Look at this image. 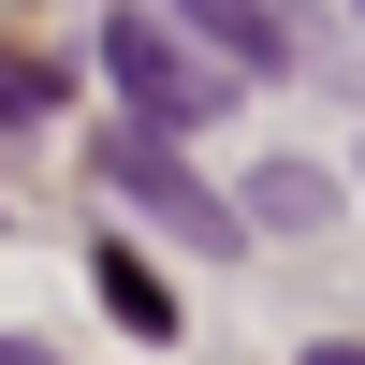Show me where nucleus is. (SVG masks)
<instances>
[{
    "mask_svg": "<svg viewBox=\"0 0 365 365\" xmlns=\"http://www.w3.org/2000/svg\"><path fill=\"white\" fill-rule=\"evenodd\" d=\"M103 73H117V103H132L146 132H190V117H220V88H234L220 58H190L161 15H117L103 29Z\"/></svg>",
    "mask_w": 365,
    "mask_h": 365,
    "instance_id": "obj_1",
    "label": "nucleus"
},
{
    "mask_svg": "<svg viewBox=\"0 0 365 365\" xmlns=\"http://www.w3.org/2000/svg\"><path fill=\"white\" fill-rule=\"evenodd\" d=\"M103 175H117V205H146V220H161V234H190V249H234V205L205 190V175L175 161V146L146 132V117H132V132L103 146Z\"/></svg>",
    "mask_w": 365,
    "mask_h": 365,
    "instance_id": "obj_2",
    "label": "nucleus"
},
{
    "mask_svg": "<svg viewBox=\"0 0 365 365\" xmlns=\"http://www.w3.org/2000/svg\"><path fill=\"white\" fill-rule=\"evenodd\" d=\"M190 29H220V44L249 58V73H292V29L263 15V0H190Z\"/></svg>",
    "mask_w": 365,
    "mask_h": 365,
    "instance_id": "obj_3",
    "label": "nucleus"
},
{
    "mask_svg": "<svg viewBox=\"0 0 365 365\" xmlns=\"http://www.w3.org/2000/svg\"><path fill=\"white\" fill-rule=\"evenodd\" d=\"M103 307H117V322H132V336H175V292H161V278H146V263H132V249H103Z\"/></svg>",
    "mask_w": 365,
    "mask_h": 365,
    "instance_id": "obj_4",
    "label": "nucleus"
},
{
    "mask_svg": "<svg viewBox=\"0 0 365 365\" xmlns=\"http://www.w3.org/2000/svg\"><path fill=\"white\" fill-rule=\"evenodd\" d=\"M58 103V73H44V58H0V117H44Z\"/></svg>",
    "mask_w": 365,
    "mask_h": 365,
    "instance_id": "obj_5",
    "label": "nucleus"
},
{
    "mask_svg": "<svg viewBox=\"0 0 365 365\" xmlns=\"http://www.w3.org/2000/svg\"><path fill=\"white\" fill-rule=\"evenodd\" d=\"M307 365H365V336H322V351H307Z\"/></svg>",
    "mask_w": 365,
    "mask_h": 365,
    "instance_id": "obj_6",
    "label": "nucleus"
},
{
    "mask_svg": "<svg viewBox=\"0 0 365 365\" xmlns=\"http://www.w3.org/2000/svg\"><path fill=\"white\" fill-rule=\"evenodd\" d=\"M0 365H29V351H0Z\"/></svg>",
    "mask_w": 365,
    "mask_h": 365,
    "instance_id": "obj_7",
    "label": "nucleus"
}]
</instances>
